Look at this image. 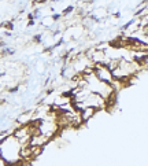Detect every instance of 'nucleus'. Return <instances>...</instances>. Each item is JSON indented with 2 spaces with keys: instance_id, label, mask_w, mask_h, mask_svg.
I'll list each match as a JSON object with an SVG mask.
<instances>
[{
  "instance_id": "nucleus-1",
  "label": "nucleus",
  "mask_w": 148,
  "mask_h": 166,
  "mask_svg": "<svg viewBox=\"0 0 148 166\" xmlns=\"http://www.w3.org/2000/svg\"><path fill=\"white\" fill-rule=\"evenodd\" d=\"M2 26H3V28H7V29H10V30H11L12 28H14V25H12V22H4Z\"/></svg>"
},
{
  "instance_id": "nucleus-2",
  "label": "nucleus",
  "mask_w": 148,
  "mask_h": 166,
  "mask_svg": "<svg viewBox=\"0 0 148 166\" xmlns=\"http://www.w3.org/2000/svg\"><path fill=\"white\" fill-rule=\"evenodd\" d=\"M73 10H74V7H71V6H70V7H67V8L63 11V14H62V15H67V14H70Z\"/></svg>"
},
{
  "instance_id": "nucleus-3",
  "label": "nucleus",
  "mask_w": 148,
  "mask_h": 166,
  "mask_svg": "<svg viewBox=\"0 0 148 166\" xmlns=\"http://www.w3.org/2000/svg\"><path fill=\"white\" fill-rule=\"evenodd\" d=\"M33 41L34 43H41V34H36L33 37Z\"/></svg>"
},
{
  "instance_id": "nucleus-4",
  "label": "nucleus",
  "mask_w": 148,
  "mask_h": 166,
  "mask_svg": "<svg viewBox=\"0 0 148 166\" xmlns=\"http://www.w3.org/2000/svg\"><path fill=\"white\" fill-rule=\"evenodd\" d=\"M60 17H62L60 14H55V15L52 17V19H54V21H58V19H60Z\"/></svg>"
}]
</instances>
